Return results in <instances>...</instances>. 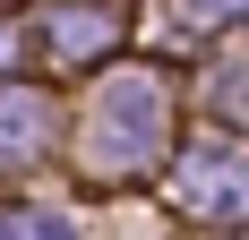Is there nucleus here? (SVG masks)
I'll return each mask as SVG.
<instances>
[{"instance_id":"obj_1","label":"nucleus","mask_w":249,"mask_h":240,"mask_svg":"<svg viewBox=\"0 0 249 240\" xmlns=\"http://www.w3.org/2000/svg\"><path fill=\"white\" fill-rule=\"evenodd\" d=\"M155 146H163V95H155V77H112L95 103V129H86V154L112 171L146 163Z\"/></svg>"},{"instance_id":"obj_2","label":"nucleus","mask_w":249,"mask_h":240,"mask_svg":"<svg viewBox=\"0 0 249 240\" xmlns=\"http://www.w3.org/2000/svg\"><path fill=\"white\" fill-rule=\"evenodd\" d=\"M180 197L189 206H215V215H249V154L241 146H224V137H206V146H189L180 154Z\"/></svg>"},{"instance_id":"obj_4","label":"nucleus","mask_w":249,"mask_h":240,"mask_svg":"<svg viewBox=\"0 0 249 240\" xmlns=\"http://www.w3.org/2000/svg\"><path fill=\"white\" fill-rule=\"evenodd\" d=\"M52 34H60V51H103L112 43V9H60Z\"/></svg>"},{"instance_id":"obj_5","label":"nucleus","mask_w":249,"mask_h":240,"mask_svg":"<svg viewBox=\"0 0 249 240\" xmlns=\"http://www.w3.org/2000/svg\"><path fill=\"white\" fill-rule=\"evenodd\" d=\"M0 240H69V223H60V215H9Z\"/></svg>"},{"instance_id":"obj_3","label":"nucleus","mask_w":249,"mask_h":240,"mask_svg":"<svg viewBox=\"0 0 249 240\" xmlns=\"http://www.w3.org/2000/svg\"><path fill=\"white\" fill-rule=\"evenodd\" d=\"M35 146H43V103L0 95V154H35Z\"/></svg>"},{"instance_id":"obj_6","label":"nucleus","mask_w":249,"mask_h":240,"mask_svg":"<svg viewBox=\"0 0 249 240\" xmlns=\"http://www.w3.org/2000/svg\"><path fill=\"white\" fill-rule=\"evenodd\" d=\"M215 9H249V0H215Z\"/></svg>"}]
</instances>
